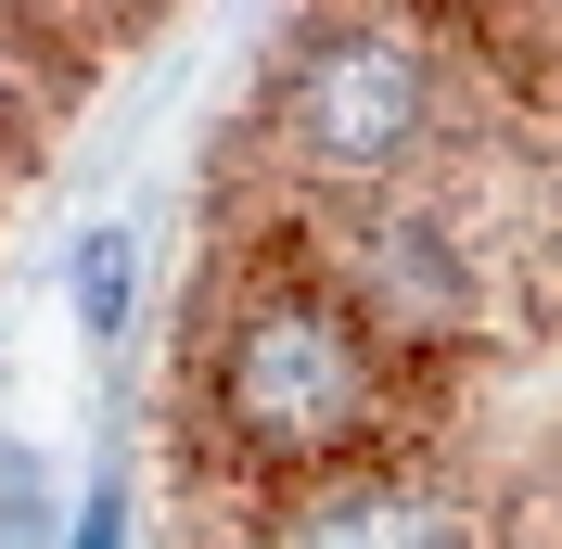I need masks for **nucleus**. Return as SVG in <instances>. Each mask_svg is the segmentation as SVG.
Instances as JSON below:
<instances>
[{
    "label": "nucleus",
    "mask_w": 562,
    "mask_h": 549,
    "mask_svg": "<svg viewBox=\"0 0 562 549\" xmlns=\"http://www.w3.org/2000/svg\"><path fill=\"white\" fill-rule=\"evenodd\" d=\"M154 435L179 549H562V13L281 38Z\"/></svg>",
    "instance_id": "f257e3e1"
},
{
    "label": "nucleus",
    "mask_w": 562,
    "mask_h": 549,
    "mask_svg": "<svg viewBox=\"0 0 562 549\" xmlns=\"http://www.w3.org/2000/svg\"><path fill=\"white\" fill-rule=\"evenodd\" d=\"M77 307H90V333H115V320H128V243H90V281H77Z\"/></svg>",
    "instance_id": "f03ea898"
},
{
    "label": "nucleus",
    "mask_w": 562,
    "mask_h": 549,
    "mask_svg": "<svg viewBox=\"0 0 562 549\" xmlns=\"http://www.w3.org/2000/svg\"><path fill=\"white\" fill-rule=\"evenodd\" d=\"M115 524H128V512H115V498H90V524H77V549H115Z\"/></svg>",
    "instance_id": "7ed1b4c3"
}]
</instances>
